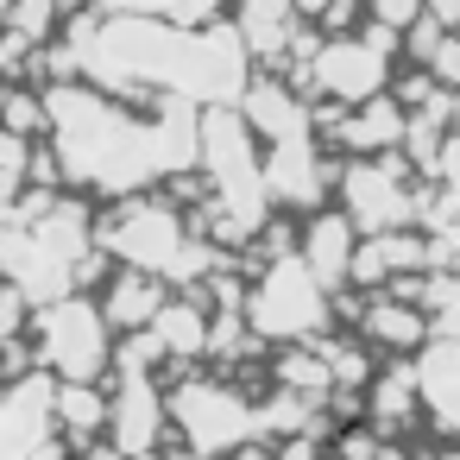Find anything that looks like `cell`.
<instances>
[{"mask_svg":"<svg viewBox=\"0 0 460 460\" xmlns=\"http://www.w3.org/2000/svg\"><path fill=\"white\" fill-rule=\"evenodd\" d=\"M26 334H32V366L51 372L58 385H95L114 359V347H108L114 328L102 322L95 296H83V290H70L58 303H39Z\"/></svg>","mask_w":460,"mask_h":460,"instance_id":"1","label":"cell"},{"mask_svg":"<svg viewBox=\"0 0 460 460\" xmlns=\"http://www.w3.org/2000/svg\"><path fill=\"white\" fill-rule=\"evenodd\" d=\"M102 252H114L127 271H152V278H177L190 284L196 265H202V246L183 240V221L158 202H127L102 234H95Z\"/></svg>","mask_w":460,"mask_h":460,"instance_id":"2","label":"cell"},{"mask_svg":"<svg viewBox=\"0 0 460 460\" xmlns=\"http://www.w3.org/2000/svg\"><path fill=\"white\" fill-rule=\"evenodd\" d=\"M164 416L177 422V435L190 441L196 460H221V454L259 441V410H252L234 385H221V378H183V385L171 391Z\"/></svg>","mask_w":460,"mask_h":460,"instance_id":"3","label":"cell"},{"mask_svg":"<svg viewBox=\"0 0 460 460\" xmlns=\"http://www.w3.org/2000/svg\"><path fill=\"white\" fill-rule=\"evenodd\" d=\"M246 322H252V334H271V341H315V328L328 322V284L303 259H278L252 284Z\"/></svg>","mask_w":460,"mask_h":460,"instance_id":"4","label":"cell"},{"mask_svg":"<svg viewBox=\"0 0 460 460\" xmlns=\"http://www.w3.org/2000/svg\"><path fill=\"white\" fill-rule=\"evenodd\" d=\"M108 447H120L127 460L133 454H152L164 441V397L152 385V372H120V391L108 397Z\"/></svg>","mask_w":460,"mask_h":460,"instance_id":"5","label":"cell"},{"mask_svg":"<svg viewBox=\"0 0 460 460\" xmlns=\"http://www.w3.org/2000/svg\"><path fill=\"white\" fill-rule=\"evenodd\" d=\"M51 372H20L0 385V460H32V447L51 435Z\"/></svg>","mask_w":460,"mask_h":460,"instance_id":"6","label":"cell"},{"mask_svg":"<svg viewBox=\"0 0 460 460\" xmlns=\"http://www.w3.org/2000/svg\"><path fill=\"white\" fill-rule=\"evenodd\" d=\"M410 378H416V403L435 416V429L460 441V341L429 334L422 341V359L410 366Z\"/></svg>","mask_w":460,"mask_h":460,"instance_id":"7","label":"cell"},{"mask_svg":"<svg viewBox=\"0 0 460 460\" xmlns=\"http://www.w3.org/2000/svg\"><path fill=\"white\" fill-rule=\"evenodd\" d=\"M347 208L359 227L372 234H391L397 221H410V196H403V177L391 164H359L347 171Z\"/></svg>","mask_w":460,"mask_h":460,"instance_id":"8","label":"cell"},{"mask_svg":"<svg viewBox=\"0 0 460 460\" xmlns=\"http://www.w3.org/2000/svg\"><path fill=\"white\" fill-rule=\"evenodd\" d=\"M315 83H322L328 95H341V102H366V95L385 83V58H378L372 45H328V51L315 58Z\"/></svg>","mask_w":460,"mask_h":460,"instance_id":"9","label":"cell"},{"mask_svg":"<svg viewBox=\"0 0 460 460\" xmlns=\"http://www.w3.org/2000/svg\"><path fill=\"white\" fill-rule=\"evenodd\" d=\"M95 309H102V322H108V328L133 334V328H146V322L164 309V278H152V271H120Z\"/></svg>","mask_w":460,"mask_h":460,"instance_id":"10","label":"cell"},{"mask_svg":"<svg viewBox=\"0 0 460 460\" xmlns=\"http://www.w3.org/2000/svg\"><path fill=\"white\" fill-rule=\"evenodd\" d=\"M359 334L378 341V347H391V353H410V347L429 341V315L410 296H372L366 315H359Z\"/></svg>","mask_w":460,"mask_h":460,"instance_id":"11","label":"cell"},{"mask_svg":"<svg viewBox=\"0 0 460 460\" xmlns=\"http://www.w3.org/2000/svg\"><path fill=\"white\" fill-rule=\"evenodd\" d=\"M51 429L70 447H89L108 429V397L95 385H51Z\"/></svg>","mask_w":460,"mask_h":460,"instance_id":"12","label":"cell"},{"mask_svg":"<svg viewBox=\"0 0 460 460\" xmlns=\"http://www.w3.org/2000/svg\"><path fill=\"white\" fill-rule=\"evenodd\" d=\"M146 334L158 341L164 359H196V353H208V322H202L196 303H164V309L146 322Z\"/></svg>","mask_w":460,"mask_h":460,"instance_id":"13","label":"cell"},{"mask_svg":"<svg viewBox=\"0 0 460 460\" xmlns=\"http://www.w3.org/2000/svg\"><path fill=\"white\" fill-rule=\"evenodd\" d=\"M303 265H309L322 284L347 278V265H353V234H347V221H341V215H322V221L303 234Z\"/></svg>","mask_w":460,"mask_h":460,"instance_id":"14","label":"cell"},{"mask_svg":"<svg viewBox=\"0 0 460 460\" xmlns=\"http://www.w3.org/2000/svg\"><path fill=\"white\" fill-rule=\"evenodd\" d=\"M366 385H372V429H403V422L422 410L410 366H391V372H378V378H366Z\"/></svg>","mask_w":460,"mask_h":460,"instance_id":"15","label":"cell"},{"mask_svg":"<svg viewBox=\"0 0 460 460\" xmlns=\"http://www.w3.org/2000/svg\"><path fill=\"white\" fill-rule=\"evenodd\" d=\"M403 139V114L391 108V102H372V108H359L353 120H347V146L353 152H385V146H397Z\"/></svg>","mask_w":460,"mask_h":460,"instance_id":"16","label":"cell"},{"mask_svg":"<svg viewBox=\"0 0 460 460\" xmlns=\"http://www.w3.org/2000/svg\"><path fill=\"white\" fill-rule=\"evenodd\" d=\"M70 460H127V454H120V447H108V441H89V447H76Z\"/></svg>","mask_w":460,"mask_h":460,"instance_id":"17","label":"cell"},{"mask_svg":"<svg viewBox=\"0 0 460 460\" xmlns=\"http://www.w3.org/2000/svg\"><path fill=\"white\" fill-rule=\"evenodd\" d=\"M447 177H454V196H460V139L447 146Z\"/></svg>","mask_w":460,"mask_h":460,"instance_id":"18","label":"cell"},{"mask_svg":"<svg viewBox=\"0 0 460 460\" xmlns=\"http://www.w3.org/2000/svg\"><path fill=\"white\" fill-rule=\"evenodd\" d=\"M447 460H460V447H454V454H447Z\"/></svg>","mask_w":460,"mask_h":460,"instance_id":"19","label":"cell"}]
</instances>
